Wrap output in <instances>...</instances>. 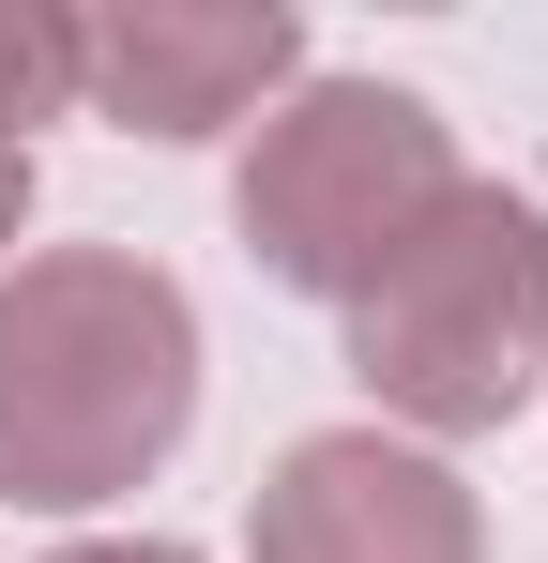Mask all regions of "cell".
<instances>
[{
	"mask_svg": "<svg viewBox=\"0 0 548 563\" xmlns=\"http://www.w3.org/2000/svg\"><path fill=\"white\" fill-rule=\"evenodd\" d=\"M198 427V305L138 244L0 260V503L91 518L153 487Z\"/></svg>",
	"mask_w": 548,
	"mask_h": 563,
	"instance_id": "obj_1",
	"label": "cell"
},
{
	"mask_svg": "<svg viewBox=\"0 0 548 563\" xmlns=\"http://www.w3.org/2000/svg\"><path fill=\"white\" fill-rule=\"evenodd\" d=\"M351 320V380L381 396L365 427H396V442H487V427H518L548 380V198L518 184H472L365 275Z\"/></svg>",
	"mask_w": 548,
	"mask_h": 563,
	"instance_id": "obj_2",
	"label": "cell"
},
{
	"mask_svg": "<svg viewBox=\"0 0 548 563\" xmlns=\"http://www.w3.org/2000/svg\"><path fill=\"white\" fill-rule=\"evenodd\" d=\"M472 184L457 168V122L396 77H289V92L244 122V184H229V229L274 289L305 305H365V275Z\"/></svg>",
	"mask_w": 548,
	"mask_h": 563,
	"instance_id": "obj_3",
	"label": "cell"
},
{
	"mask_svg": "<svg viewBox=\"0 0 548 563\" xmlns=\"http://www.w3.org/2000/svg\"><path fill=\"white\" fill-rule=\"evenodd\" d=\"M244 563H487V503L396 427H305L244 503Z\"/></svg>",
	"mask_w": 548,
	"mask_h": 563,
	"instance_id": "obj_4",
	"label": "cell"
},
{
	"mask_svg": "<svg viewBox=\"0 0 548 563\" xmlns=\"http://www.w3.org/2000/svg\"><path fill=\"white\" fill-rule=\"evenodd\" d=\"M289 77H305V31L274 0H122V15H77V107L122 122V137H168V153L260 122Z\"/></svg>",
	"mask_w": 548,
	"mask_h": 563,
	"instance_id": "obj_5",
	"label": "cell"
},
{
	"mask_svg": "<svg viewBox=\"0 0 548 563\" xmlns=\"http://www.w3.org/2000/svg\"><path fill=\"white\" fill-rule=\"evenodd\" d=\"M31 122H77V15L62 0H0V153H31Z\"/></svg>",
	"mask_w": 548,
	"mask_h": 563,
	"instance_id": "obj_6",
	"label": "cell"
},
{
	"mask_svg": "<svg viewBox=\"0 0 548 563\" xmlns=\"http://www.w3.org/2000/svg\"><path fill=\"white\" fill-rule=\"evenodd\" d=\"M46 563H198V549H168V533H91V549H46Z\"/></svg>",
	"mask_w": 548,
	"mask_h": 563,
	"instance_id": "obj_7",
	"label": "cell"
},
{
	"mask_svg": "<svg viewBox=\"0 0 548 563\" xmlns=\"http://www.w3.org/2000/svg\"><path fill=\"white\" fill-rule=\"evenodd\" d=\"M15 229H31V153H0V260H15Z\"/></svg>",
	"mask_w": 548,
	"mask_h": 563,
	"instance_id": "obj_8",
	"label": "cell"
}]
</instances>
